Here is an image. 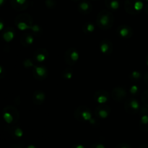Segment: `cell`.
Segmentation results:
<instances>
[{"instance_id": "f546056e", "label": "cell", "mask_w": 148, "mask_h": 148, "mask_svg": "<svg viewBox=\"0 0 148 148\" xmlns=\"http://www.w3.org/2000/svg\"><path fill=\"white\" fill-rule=\"evenodd\" d=\"M115 148H132V147L126 143H121L119 144L118 145H116Z\"/></svg>"}, {"instance_id": "d590c367", "label": "cell", "mask_w": 148, "mask_h": 148, "mask_svg": "<svg viewBox=\"0 0 148 148\" xmlns=\"http://www.w3.org/2000/svg\"><path fill=\"white\" fill-rule=\"evenodd\" d=\"M10 148H24V147L20 145H12L10 147Z\"/></svg>"}, {"instance_id": "74e56055", "label": "cell", "mask_w": 148, "mask_h": 148, "mask_svg": "<svg viewBox=\"0 0 148 148\" xmlns=\"http://www.w3.org/2000/svg\"><path fill=\"white\" fill-rule=\"evenodd\" d=\"M26 148H37V147L35 146V145H28V146Z\"/></svg>"}, {"instance_id": "60d3db41", "label": "cell", "mask_w": 148, "mask_h": 148, "mask_svg": "<svg viewBox=\"0 0 148 148\" xmlns=\"http://www.w3.org/2000/svg\"><path fill=\"white\" fill-rule=\"evenodd\" d=\"M146 63H147V65L148 66V54L146 56Z\"/></svg>"}, {"instance_id": "7c38bea8", "label": "cell", "mask_w": 148, "mask_h": 148, "mask_svg": "<svg viewBox=\"0 0 148 148\" xmlns=\"http://www.w3.org/2000/svg\"><path fill=\"white\" fill-rule=\"evenodd\" d=\"M94 99L99 104H105L110 100L109 92L104 90H99L94 93Z\"/></svg>"}, {"instance_id": "9c48e42d", "label": "cell", "mask_w": 148, "mask_h": 148, "mask_svg": "<svg viewBox=\"0 0 148 148\" xmlns=\"http://www.w3.org/2000/svg\"><path fill=\"white\" fill-rule=\"evenodd\" d=\"M48 56H49V53H48V50L45 48H38L33 53V60L36 64H41L47 60Z\"/></svg>"}, {"instance_id": "5b68a950", "label": "cell", "mask_w": 148, "mask_h": 148, "mask_svg": "<svg viewBox=\"0 0 148 148\" xmlns=\"http://www.w3.org/2000/svg\"><path fill=\"white\" fill-rule=\"evenodd\" d=\"M124 7L126 12L135 15L143 10L144 4L141 0H126Z\"/></svg>"}, {"instance_id": "52a82bcc", "label": "cell", "mask_w": 148, "mask_h": 148, "mask_svg": "<svg viewBox=\"0 0 148 148\" xmlns=\"http://www.w3.org/2000/svg\"><path fill=\"white\" fill-rule=\"evenodd\" d=\"M64 59L66 64L69 66H73L80 59V54L75 48H69L64 53Z\"/></svg>"}, {"instance_id": "44dd1931", "label": "cell", "mask_w": 148, "mask_h": 148, "mask_svg": "<svg viewBox=\"0 0 148 148\" xmlns=\"http://www.w3.org/2000/svg\"><path fill=\"white\" fill-rule=\"evenodd\" d=\"M139 129L142 132H148V113L142 114L139 122Z\"/></svg>"}, {"instance_id": "d6a6232c", "label": "cell", "mask_w": 148, "mask_h": 148, "mask_svg": "<svg viewBox=\"0 0 148 148\" xmlns=\"http://www.w3.org/2000/svg\"><path fill=\"white\" fill-rule=\"evenodd\" d=\"M71 148H85L83 145H80V144H76V145H72Z\"/></svg>"}, {"instance_id": "603a6c76", "label": "cell", "mask_w": 148, "mask_h": 148, "mask_svg": "<svg viewBox=\"0 0 148 148\" xmlns=\"http://www.w3.org/2000/svg\"><path fill=\"white\" fill-rule=\"evenodd\" d=\"M83 33L85 34H91L94 32L95 26L93 23L90 22H86L82 27Z\"/></svg>"}, {"instance_id": "e575fe53", "label": "cell", "mask_w": 148, "mask_h": 148, "mask_svg": "<svg viewBox=\"0 0 148 148\" xmlns=\"http://www.w3.org/2000/svg\"><path fill=\"white\" fill-rule=\"evenodd\" d=\"M144 81H145V84L148 86V72L145 75V77H144Z\"/></svg>"}, {"instance_id": "8d00e7d4", "label": "cell", "mask_w": 148, "mask_h": 148, "mask_svg": "<svg viewBox=\"0 0 148 148\" xmlns=\"http://www.w3.org/2000/svg\"><path fill=\"white\" fill-rule=\"evenodd\" d=\"M145 12H146V14L148 15V5L145 6Z\"/></svg>"}, {"instance_id": "3957f363", "label": "cell", "mask_w": 148, "mask_h": 148, "mask_svg": "<svg viewBox=\"0 0 148 148\" xmlns=\"http://www.w3.org/2000/svg\"><path fill=\"white\" fill-rule=\"evenodd\" d=\"M75 117L79 121H88L90 124H94L95 119L92 118V113L88 107L82 105L77 108L75 111Z\"/></svg>"}, {"instance_id": "5bb4252c", "label": "cell", "mask_w": 148, "mask_h": 148, "mask_svg": "<svg viewBox=\"0 0 148 148\" xmlns=\"http://www.w3.org/2000/svg\"><path fill=\"white\" fill-rule=\"evenodd\" d=\"M100 51L105 55H110L113 52V43L109 39H103L99 44Z\"/></svg>"}, {"instance_id": "277c9868", "label": "cell", "mask_w": 148, "mask_h": 148, "mask_svg": "<svg viewBox=\"0 0 148 148\" xmlns=\"http://www.w3.org/2000/svg\"><path fill=\"white\" fill-rule=\"evenodd\" d=\"M14 24L20 30H30L33 26V19L30 14L23 13L15 18Z\"/></svg>"}, {"instance_id": "f1b7e54d", "label": "cell", "mask_w": 148, "mask_h": 148, "mask_svg": "<svg viewBox=\"0 0 148 148\" xmlns=\"http://www.w3.org/2000/svg\"><path fill=\"white\" fill-rule=\"evenodd\" d=\"M139 88L137 85H135V84L132 85L130 88V89H129V92H130V93L132 96H136L139 92Z\"/></svg>"}, {"instance_id": "b9f144b4", "label": "cell", "mask_w": 148, "mask_h": 148, "mask_svg": "<svg viewBox=\"0 0 148 148\" xmlns=\"http://www.w3.org/2000/svg\"><path fill=\"white\" fill-rule=\"evenodd\" d=\"M145 1H147V2H148V0H145Z\"/></svg>"}, {"instance_id": "2e32d148", "label": "cell", "mask_w": 148, "mask_h": 148, "mask_svg": "<svg viewBox=\"0 0 148 148\" xmlns=\"http://www.w3.org/2000/svg\"><path fill=\"white\" fill-rule=\"evenodd\" d=\"M7 129H8L9 133L13 138L20 139L23 136V131L20 126L16 125V124L9 125V127Z\"/></svg>"}, {"instance_id": "836d02e7", "label": "cell", "mask_w": 148, "mask_h": 148, "mask_svg": "<svg viewBox=\"0 0 148 148\" xmlns=\"http://www.w3.org/2000/svg\"><path fill=\"white\" fill-rule=\"evenodd\" d=\"M5 28V22L2 20H0V31H2Z\"/></svg>"}, {"instance_id": "30bf717a", "label": "cell", "mask_w": 148, "mask_h": 148, "mask_svg": "<svg viewBox=\"0 0 148 148\" xmlns=\"http://www.w3.org/2000/svg\"><path fill=\"white\" fill-rule=\"evenodd\" d=\"M117 34L123 39H129L133 35V30L127 25H121L117 28Z\"/></svg>"}, {"instance_id": "484cf974", "label": "cell", "mask_w": 148, "mask_h": 148, "mask_svg": "<svg viewBox=\"0 0 148 148\" xmlns=\"http://www.w3.org/2000/svg\"><path fill=\"white\" fill-rule=\"evenodd\" d=\"M30 30H31V32L33 33V35H41L42 33L41 27L38 26V25L33 24V26H32V28H31Z\"/></svg>"}, {"instance_id": "f35d334b", "label": "cell", "mask_w": 148, "mask_h": 148, "mask_svg": "<svg viewBox=\"0 0 148 148\" xmlns=\"http://www.w3.org/2000/svg\"><path fill=\"white\" fill-rule=\"evenodd\" d=\"M139 148H148V145H142L139 147Z\"/></svg>"}, {"instance_id": "d6986e66", "label": "cell", "mask_w": 148, "mask_h": 148, "mask_svg": "<svg viewBox=\"0 0 148 148\" xmlns=\"http://www.w3.org/2000/svg\"><path fill=\"white\" fill-rule=\"evenodd\" d=\"M15 36V31L13 28L10 27H7L5 29L3 33H2V38L5 40V41L11 42L14 38Z\"/></svg>"}, {"instance_id": "ba28073f", "label": "cell", "mask_w": 148, "mask_h": 148, "mask_svg": "<svg viewBox=\"0 0 148 148\" xmlns=\"http://www.w3.org/2000/svg\"><path fill=\"white\" fill-rule=\"evenodd\" d=\"M33 75L37 80H44L47 78L48 71L46 67L42 65H35L33 67Z\"/></svg>"}, {"instance_id": "4dcf8cb0", "label": "cell", "mask_w": 148, "mask_h": 148, "mask_svg": "<svg viewBox=\"0 0 148 148\" xmlns=\"http://www.w3.org/2000/svg\"><path fill=\"white\" fill-rule=\"evenodd\" d=\"M46 6L48 7V8H53L55 6V2L53 0H47L46 2Z\"/></svg>"}, {"instance_id": "ab89813d", "label": "cell", "mask_w": 148, "mask_h": 148, "mask_svg": "<svg viewBox=\"0 0 148 148\" xmlns=\"http://www.w3.org/2000/svg\"><path fill=\"white\" fill-rule=\"evenodd\" d=\"M5 0H0V6H2V5L5 4Z\"/></svg>"}, {"instance_id": "4316f807", "label": "cell", "mask_w": 148, "mask_h": 148, "mask_svg": "<svg viewBox=\"0 0 148 148\" xmlns=\"http://www.w3.org/2000/svg\"><path fill=\"white\" fill-rule=\"evenodd\" d=\"M33 62V60H31V59H27L23 62V66H24L26 69L31 68V67H33L34 66H35Z\"/></svg>"}, {"instance_id": "e0dca14e", "label": "cell", "mask_w": 148, "mask_h": 148, "mask_svg": "<svg viewBox=\"0 0 148 148\" xmlns=\"http://www.w3.org/2000/svg\"><path fill=\"white\" fill-rule=\"evenodd\" d=\"M32 100L34 104L40 105L44 103L46 100V95L42 90H36L33 94Z\"/></svg>"}, {"instance_id": "6da1fadb", "label": "cell", "mask_w": 148, "mask_h": 148, "mask_svg": "<svg viewBox=\"0 0 148 148\" xmlns=\"http://www.w3.org/2000/svg\"><path fill=\"white\" fill-rule=\"evenodd\" d=\"M114 20V17L111 12L102 10L98 13L96 18V24L101 30H108L113 26Z\"/></svg>"}, {"instance_id": "4fadbf2b", "label": "cell", "mask_w": 148, "mask_h": 148, "mask_svg": "<svg viewBox=\"0 0 148 148\" xmlns=\"http://www.w3.org/2000/svg\"><path fill=\"white\" fill-rule=\"evenodd\" d=\"M127 96V92L124 88L121 87H116L112 90L111 98L117 102H121Z\"/></svg>"}, {"instance_id": "7bdbcfd3", "label": "cell", "mask_w": 148, "mask_h": 148, "mask_svg": "<svg viewBox=\"0 0 148 148\" xmlns=\"http://www.w3.org/2000/svg\"><path fill=\"white\" fill-rule=\"evenodd\" d=\"M75 1H77V0H75Z\"/></svg>"}, {"instance_id": "7402d4cb", "label": "cell", "mask_w": 148, "mask_h": 148, "mask_svg": "<svg viewBox=\"0 0 148 148\" xmlns=\"http://www.w3.org/2000/svg\"><path fill=\"white\" fill-rule=\"evenodd\" d=\"M105 6L110 10L116 11L119 8V2L118 0H105Z\"/></svg>"}, {"instance_id": "ffe728a7", "label": "cell", "mask_w": 148, "mask_h": 148, "mask_svg": "<svg viewBox=\"0 0 148 148\" xmlns=\"http://www.w3.org/2000/svg\"><path fill=\"white\" fill-rule=\"evenodd\" d=\"M92 7L89 2H82L79 5V11L83 14H88L92 11Z\"/></svg>"}, {"instance_id": "cb8c5ba5", "label": "cell", "mask_w": 148, "mask_h": 148, "mask_svg": "<svg viewBox=\"0 0 148 148\" xmlns=\"http://www.w3.org/2000/svg\"><path fill=\"white\" fill-rule=\"evenodd\" d=\"M72 76H73V70L72 68H66L62 72V78H64V80H69L72 78Z\"/></svg>"}, {"instance_id": "8992f818", "label": "cell", "mask_w": 148, "mask_h": 148, "mask_svg": "<svg viewBox=\"0 0 148 148\" xmlns=\"http://www.w3.org/2000/svg\"><path fill=\"white\" fill-rule=\"evenodd\" d=\"M124 109L129 114H136L140 110V105L134 97H129L124 103Z\"/></svg>"}, {"instance_id": "8fae6325", "label": "cell", "mask_w": 148, "mask_h": 148, "mask_svg": "<svg viewBox=\"0 0 148 148\" xmlns=\"http://www.w3.org/2000/svg\"><path fill=\"white\" fill-rule=\"evenodd\" d=\"M111 113V108L105 104H100L99 106L96 107L94 111V113L98 118L100 119H105L108 117Z\"/></svg>"}, {"instance_id": "9a60e30c", "label": "cell", "mask_w": 148, "mask_h": 148, "mask_svg": "<svg viewBox=\"0 0 148 148\" xmlns=\"http://www.w3.org/2000/svg\"><path fill=\"white\" fill-rule=\"evenodd\" d=\"M20 43L24 47H29L34 43L33 34L29 32H26L20 37Z\"/></svg>"}, {"instance_id": "ac0fdd59", "label": "cell", "mask_w": 148, "mask_h": 148, "mask_svg": "<svg viewBox=\"0 0 148 148\" xmlns=\"http://www.w3.org/2000/svg\"><path fill=\"white\" fill-rule=\"evenodd\" d=\"M11 4L13 8L18 11L26 10L28 6L27 0H12Z\"/></svg>"}, {"instance_id": "7a4b0ae2", "label": "cell", "mask_w": 148, "mask_h": 148, "mask_svg": "<svg viewBox=\"0 0 148 148\" xmlns=\"http://www.w3.org/2000/svg\"><path fill=\"white\" fill-rule=\"evenodd\" d=\"M2 116L5 122L8 125L15 124L20 118V113L18 110L12 105H7L3 109Z\"/></svg>"}, {"instance_id": "83f0119b", "label": "cell", "mask_w": 148, "mask_h": 148, "mask_svg": "<svg viewBox=\"0 0 148 148\" xmlns=\"http://www.w3.org/2000/svg\"><path fill=\"white\" fill-rule=\"evenodd\" d=\"M142 101L145 106L148 107V90L144 91L142 95Z\"/></svg>"}, {"instance_id": "d4e9b609", "label": "cell", "mask_w": 148, "mask_h": 148, "mask_svg": "<svg viewBox=\"0 0 148 148\" xmlns=\"http://www.w3.org/2000/svg\"><path fill=\"white\" fill-rule=\"evenodd\" d=\"M129 78L132 80H133V81H138V80H139L140 79L142 78V74L139 71L134 70V71H133V72L130 73Z\"/></svg>"}, {"instance_id": "1f68e13d", "label": "cell", "mask_w": 148, "mask_h": 148, "mask_svg": "<svg viewBox=\"0 0 148 148\" xmlns=\"http://www.w3.org/2000/svg\"><path fill=\"white\" fill-rule=\"evenodd\" d=\"M90 148H105L103 144L101 143H95L91 145Z\"/></svg>"}]
</instances>
